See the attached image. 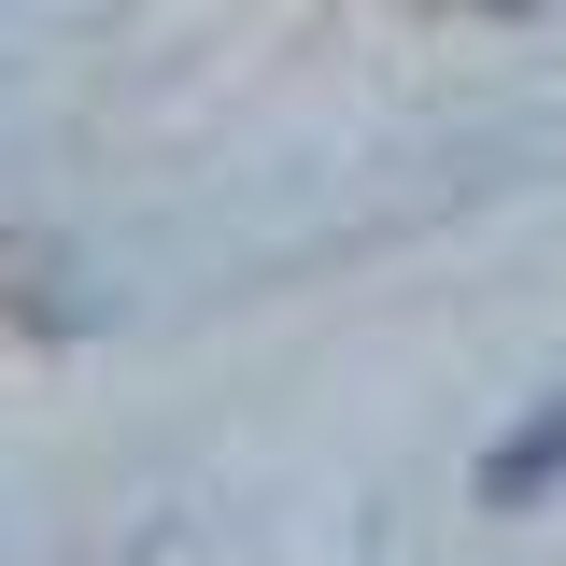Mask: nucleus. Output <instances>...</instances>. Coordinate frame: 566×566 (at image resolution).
I'll return each instance as SVG.
<instances>
[{
	"label": "nucleus",
	"mask_w": 566,
	"mask_h": 566,
	"mask_svg": "<svg viewBox=\"0 0 566 566\" xmlns=\"http://www.w3.org/2000/svg\"><path fill=\"white\" fill-rule=\"evenodd\" d=\"M553 482H566V397H538L524 439H495V453H482V510H524V495H553Z\"/></svg>",
	"instance_id": "1"
}]
</instances>
